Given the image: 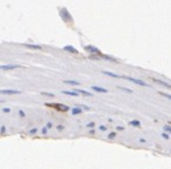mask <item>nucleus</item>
<instances>
[{"mask_svg":"<svg viewBox=\"0 0 171 169\" xmlns=\"http://www.w3.org/2000/svg\"><path fill=\"white\" fill-rule=\"evenodd\" d=\"M64 49L65 51H69V52H72V53H77V49H74V48H72L71 46H66V47H64Z\"/></svg>","mask_w":171,"mask_h":169,"instance_id":"8","label":"nucleus"},{"mask_svg":"<svg viewBox=\"0 0 171 169\" xmlns=\"http://www.w3.org/2000/svg\"><path fill=\"white\" fill-rule=\"evenodd\" d=\"M93 126H94V123L91 122V123H89V125H87V127H93Z\"/></svg>","mask_w":171,"mask_h":169,"instance_id":"22","label":"nucleus"},{"mask_svg":"<svg viewBox=\"0 0 171 169\" xmlns=\"http://www.w3.org/2000/svg\"><path fill=\"white\" fill-rule=\"evenodd\" d=\"M164 130H165V132L171 133V127H170V126H165V127H164Z\"/></svg>","mask_w":171,"mask_h":169,"instance_id":"16","label":"nucleus"},{"mask_svg":"<svg viewBox=\"0 0 171 169\" xmlns=\"http://www.w3.org/2000/svg\"><path fill=\"white\" fill-rule=\"evenodd\" d=\"M63 129V126H58V130H61Z\"/></svg>","mask_w":171,"mask_h":169,"instance_id":"27","label":"nucleus"},{"mask_svg":"<svg viewBox=\"0 0 171 169\" xmlns=\"http://www.w3.org/2000/svg\"><path fill=\"white\" fill-rule=\"evenodd\" d=\"M20 66L18 65H7V66H0V69H16V68H19Z\"/></svg>","mask_w":171,"mask_h":169,"instance_id":"4","label":"nucleus"},{"mask_svg":"<svg viewBox=\"0 0 171 169\" xmlns=\"http://www.w3.org/2000/svg\"><path fill=\"white\" fill-rule=\"evenodd\" d=\"M159 94H162L163 96L168 98V99H171V95H169V94H167V93H159Z\"/></svg>","mask_w":171,"mask_h":169,"instance_id":"17","label":"nucleus"},{"mask_svg":"<svg viewBox=\"0 0 171 169\" xmlns=\"http://www.w3.org/2000/svg\"><path fill=\"white\" fill-rule=\"evenodd\" d=\"M0 94H5V95L20 94V90H13V89H0Z\"/></svg>","mask_w":171,"mask_h":169,"instance_id":"2","label":"nucleus"},{"mask_svg":"<svg viewBox=\"0 0 171 169\" xmlns=\"http://www.w3.org/2000/svg\"><path fill=\"white\" fill-rule=\"evenodd\" d=\"M119 89H123V90H125V92H127V93H132V90H131V89H129V88H124V87H119Z\"/></svg>","mask_w":171,"mask_h":169,"instance_id":"15","label":"nucleus"},{"mask_svg":"<svg viewBox=\"0 0 171 169\" xmlns=\"http://www.w3.org/2000/svg\"><path fill=\"white\" fill-rule=\"evenodd\" d=\"M124 79H126V80H129V81H131L133 82V84H137V85H139V86H148V84H145L144 81H142V80H138V79H135V78H129V76H125Z\"/></svg>","mask_w":171,"mask_h":169,"instance_id":"3","label":"nucleus"},{"mask_svg":"<svg viewBox=\"0 0 171 169\" xmlns=\"http://www.w3.org/2000/svg\"><path fill=\"white\" fill-rule=\"evenodd\" d=\"M65 84H67V85H72V86H78V85H80L79 82H77V81H70V80H65Z\"/></svg>","mask_w":171,"mask_h":169,"instance_id":"7","label":"nucleus"},{"mask_svg":"<svg viewBox=\"0 0 171 169\" xmlns=\"http://www.w3.org/2000/svg\"><path fill=\"white\" fill-rule=\"evenodd\" d=\"M116 135V133H111V134H110L109 135V137H113V136Z\"/></svg>","mask_w":171,"mask_h":169,"instance_id":"24","label":"nucleus"},{"mask_svg":"<svg viewBox=\"0 0 171 169\" xmlns=\"http://www.w3.org/2000/svg\"><path fill=\"white\" fill-rule=\"evenodd\" d=\"M2 112H5V113H10V108H4V109H2Z\"/></svg>","mask_w":171,"mask_h":169,"instance_id":"20","label":"nucleus"},{"mask_svg":"<svg viewBox=\"0 0 171 169\" xmlns=\"http://www.w3.org/2000/svg\"><path fill=\"white\" fill-rule=\"evenodd\" d=\"M92 89L96 90V92H99V93H107V89L102 87H97V86H92Z\"/></svg>","mask_w":171,"mask_h":169,"instance_id":"6","label":"nucleus"},{"mask_svg":"<svg viewBox=\"0 0 171 169\" xmlns=\"http://www.w3.org/2000/svg\"><path fill=\"white\" fill-rule=\"evenodd\" d=\"M152 80L156 82V84H159L160 86H164V87H167V88H171V85H169V84H168V82L160 81V80H158V79H152Z\"/></svg>","mask_w":171,"mask_h":169,"instance_id":"5","label":"nucleus"},{"mask_svg":"<svg viewBox=\"0 0 171 169\" xmlns=\"http://www.w3.org/2000/svg\"><path fill=\"white\" fill-rule=\"evenodd\" d=\"M47 133V128H44V129H42V134H46Z\"/></svg>","mask_w":171,"mask_h":169,"instance_id":"23","label":"nucleus"},{"mask_svg":"<svg viewBox=\"0 0 171 169\" xmlns=\"http://www.w3.org/2000/svg\"><path fill=\"white\" fill-rule=\"evenodd\" d=\"M80 113H82V109H80V108H73V109H72V114L73 115L80 114Z\"/></svg>","mask_w":171,"mask_h":169,"instance_id":"10","label":"nucleus"},{"mask_svg":"<svg viewBox=\"0 0 171 169\" xmlns=\"http://www.w3.org/2000/svg\"><path fill=\"white\" fill-rule=\"evenodd\" d=\"M47 127H49V128H50V127H52V123H51V122H49V123H47Z\"/></svg>","mask_w":171,"mask_h":169,"instance_id":"28","label":"nucleus"},{"mask_svg":"<svg viewBox=\"0 0 171 169\" xmlns=\"http://www.w3.org/2000/svg\"><path fill=\"white\" fill-rule=\"evenodd\" d=\"M86 49H87V51L94 52V53H99V51H98V49H96V48H93V47H92V46H87V47H86Z\"/></svg>","mask_w":171,"mask_h":169,"instance_id":"13","label":"nucleus"},{"mask_svg":"<svg viewBox=\"0 0 171 169\" xmlns=\"http://www.w3.org/2000/svg\"><path fill=\"white\" fill-rule=\"evenodd\" d=\"M63 94H66V95H71V96H77L78 94H76V92H67V90H64Z\"/></svg>","mask_w":171,"mask_h":169,"instance_id":"11","label":"nucleus"},{"mask_svg":"<svg viewBox=\"0 0 171 169\" xmlns=\"http://www.w3.org/2000/svg\"><path fill=\"white\" fill-rule=\"evenodd\" d=\"M77 92H78V93H80V94H83V95H89V96H91V95H93V94H91V93H89V92H85V90H82V89H77Z\"/></svg>","mask_w":171,"mask_h":169,"instance_id":"9","label":"nucleus"},{"mask_svg":"<svg viewBox=\"0 0 171 169\" xmlns=\"http://www.w3.org/2000/svg\"><path fill=\"white\" fill-rule=\"evenodd\" d=\"M104 74H106V75H110V76H112V78H120L119 75H117V74H113V73H110V72H106V70H104Z\"/></svg>","mask_w":171,"mask_h":169,"instance_id":"12","label":"nucleus"},{"mask_svg":"<svg viewBox=\"0 0 171 169\" xmlns=\"http://www.w3.org/2000/svg\"><path fill=\"white\" fill-rule=\"evenodd\" d=\"M49 106H50V107L56 108V109L60 110V112H67V110H69V107H67V106L59 105V103H54V105H52V103H49Z\"/></svg>","mask_w":171,"mask_h":169,"instance_id":"1","label":"nucleus"},{"mask_svg":"<svg viewBox=\"0 0 171 169\" xmlns=\"http://www.w3.org/2000/svg\"><path fill=\"white\" fill-rule=\"evenodd\" d=\"M130 125H132V126H140V122L139 121H137V120H133V121H131V122H130Z\"/></svg>","mask_w":171,"mask_h":169,"instance_id":"14","label":"nucleus"},{"mask_svg":"<svg viewBox=\"0 0 171 169\" xmlns=\"http://www.w3.org/2000/svg\"><path fill=\"white\" fill-rule=\"evenodd\" d=\"M162 135H163V137H165V139H169V135H168L167 133H163Z\"/></svg>","mask_w":171,"mask_h":169,"instance_id":"21","label":"nucleus"},{"mask_svg":"<svg viewBox=\"0 0 171 169\" xmlns=\"http://www.w3.org/2000/svg\"><path fill=\"white\" fill-rule=\"evenodd\" d=\"M42 95H47V96H54V94H50V93H42Z\"/></svg>","mask_w":171,"mask_h":169,"instance_id":"19","label":"nucleus"},{"mask_svg":"<svg viewBox=\"0 0 171 169\" xmlns=\"http://www.w3.org/2000/svg\"><path fill=\"white\" fill-rule=\"evenodd\" d=\"M100 129H102V130H106V128H105L104 126H100Z\"/></svg>","mask_w":171,"mask_h":169,"instance_id":"25","label":"nucleus"},{"mask_svg":"<svg viewBox=\"0 0 171 169\" xmlns=\"http://www.w3.org/2000/svg\"><path fill=\"white\" fill-rule=\"evenodd\" d=\"M26 47H30V48H37V49H40V48H41L40 46H30V45H27Z\"/></svg>","mask_w":171,"mask_h":169,"instance_id":"18","label":"nucleus"},{"mask_svg":"<svg viewBox=\"0 0 171 169\" xmlns=\"http://www.w3.org/2000/svg\"><path fill=\"white\" fill-rule=\"evenodd\" d=\"M31 133H32V134H34V133H37V129H32V130H31Z\"/></svg>","mask_w":171,"mask_h":169,"instance_id":"26","label":"nucleus"}]
</instances>
